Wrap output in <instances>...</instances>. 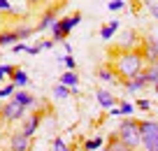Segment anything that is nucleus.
<instances>
[{
  "label": "nucleus",
  "mask_w": 158,
  "mask_h": 151,
  "mask_svg": "<svg viewBox=\"0 0 158 151\" xmlns=\"http://www.w3.org/2000/svg\"><path fill=\"white\" fill-rule=\"evenodd\" d=\"M142 70H144V54H139V51H123V54L116 56L114 72H116L118 79H133Z\"/></svg>",
  "instance_id": "obj_1"
},
{
  "label": "nucleus",
  "mask_w": 158,
  "mask_h": 151,
  "mask_svg": "<svg viewBox=\"0 0 158 151\" xmlns=\"http://www.w3.org/2000/svg\"><path fill=\"white\" fill-rule=\"evenodd\" d=\"M116 135L121 137V140H123L128 146H133V149L142 146V132H139V121H137V119H133V116H126L123 121L118 123Z\"/></svg>",
  "instance_id": "obj_2"
},
{
  "label": "nucleus",
  "mask_w": 158,
  "mask_h": 151,
  "mask_svg": "<svg viewBox=\"0 0 158 151\" xmlns=\"http://www.w3.org/2000/svg\"><path fill=\"white\" fill-rule=\"evenodd\" d=\"M79 21H81V14H79V12L65 16V19H58L54 23V28H51V40H54V42H65V37L72 33V28L79 26Z\"/></svg>",
  "instance_id": "obj_3"
},
{
  "label": "nucleus",
  "mask_w": 158,
  "mask_h": 151,
  "mask_svg": "<svg viewBox=\"0 0 158 151\" xmlns=\"http://www.w3.org/2000/svg\"><path fill=\"white\" fill-rule=\"evenodd\" d=\"M139 132H142V149L158 151V121H153V119L139 121Z\"/></svg>",
  "instance_id": "obj_4"
},
{
  "label": "nucleus",
  "mask_w": 158,
  "mask_h": 151,
  "mask_svg": "<svg viewBox=\"0 0 158 151\" xmlns=\"http://www.w3.org/2000/svg\"><path fill=\"white\" fill-rule=\"evenodd\" d=\"M26 107L23 105H19L16 100H7L5 105H2V109H0V116H2V121H19L21 116H23Z\"/></svg>",
  "instance_id": "obj_5"
},
{
  "label": "nucleus",
  "mask_w": 158,
  "mask_h": 151,
  "mask_svg": "<svg viewBox=\"0 0 158 151\" xmlns=\"http://www.w3.org/2000/svg\"><path fill=\"white\" fill-rule=\"evenodd\" d=\"M30 149V137L26 135L23 130L12 132L10 137V151H28Z\"/></svg>",
  "instance_id": "obj_6"
},
{
  "label": "nucleus",
  "mask_w": 158,
  "mask_h": 151,
  "mask_svg": "<svg viewBox=\"0 0 158 151\" xmlns=\"http://www.w3.org/2000/svg\"><path fill=\"white\" fill-rule=\"evenodd\" d=\"M121 84H123V88H126L128 93H139V91H144V88L149 86V84H147V77H144V72L135 74L133 79H121Z\"/></svg>",
  "instance_id": "obj_7"
},
{
  "label": "nucleus",
  "mask_w": 158,
  "mask_h": 151,
  "mask_svg": "<svg viewBox=\"0 0 158 151\" xmlns=\"http://www.w3.org/2000/svg\"><path fill=\"white\" fill-rule=\"evenodd\" d=\"M95 100H98V105L102 109H112V107H116L118 105V100H116V95H114L112 91H107V88H100V91H95Z\"/></svg>",
  "instance_id": "obj_8"
},
{
  "label": "nucleus",
  "mask_w": 158,
  "mask_h": 151,
  "mask_svg": "<svg viewBox=\"0 0 158 151\" xmlns=\"http://www.w3.org/2000/svg\"><path fill=\"white\" fill-rule=\"evenodd\" d=\"M144 61L147 63H158V40L156 37L144 40Z\"/></svg>",
  "instance_id": "obj_9"
},
{
  "label": "nucleus",
  "mask_w": 158,
  "mask_h": 151,
  "mask_svg": "<svg viewBox=\"0 0 158 151\" xmlns=\"http://www.w3.org/2000/svg\"><path fill=\"white\" fill-rule=\"evenodd\" d=\"M105 149H107V151H135L133 146H128L123 140H121V137L116 135V132H114V135L109 137V142L105 144Z\"/></svg>",
  "instance_id": "obj_10"
},
{
  "label": "nucleus",
  "mask_w": 158,
  "mask_h": 151,
  "mask_svg": "<svg viewBox=\"0 0 158 151\" xmlns=\"http://www.w3.org/2000/svg\"><path fill=\"white\" fill-rule=\"evenodd\" d=\"M56 21H58V19H56V10H51V12H47V14L40 19V23L35 26V30H37V33H42V30H51Z\"/></svg>",
  "instance_id": "obj_11"
},
{
  "label": "nucleus",
  "mask_w": 158,
  "mask_h": 151,
  "mask_svg": "<svg viewBox=\"0 0 158 151\" xmlns=\"http://www.w3.org/2000/svg\"><path fill=\"white\" fill-rule=\"evenodd\" d=\"M37 128H40V114H30V116L23 121V128H21V130H23L28 137H33Z\"/></svg>",
  "instance_id": "obj_12"
},
{
  "label": "nucleus",
  "mask_w": 158,
  "mask_h": 151,
  "mask_svg": "<svg viewBox=\"0 0 158 151\" xmlns=\"http://www.w3.org/2000/svg\"><path fill=\"white\" fill-rule=\"evenodd\" d=\"M12 84H14L16 88H23V86H28V84H30V77L26 74V70L16 68L14 72H12Z\"/></svg>",
  "instance_id": "obj_13"
},
{
  "label": "nucleus",
  "mask_w": 158,
  "mask_h": 151,
  "mask_svg": "<svg viewBox=\"0 0 158 151\" xmlns=\"http://www.w3.org/2000/svg\"><path fill=\"white\" fill-rule=\"evenodd\" d=\"M142 72H144V77H147L149 86H156L158 84V63H147V68H144Z\"/></svg>",
  "instance_id": "obj_14"
},
{
  "label": "nucleus",
  "mask_w": 158,
  "mask_h": 151,
  "mask_svg": "<svg viewBox=\"0 0 158 151\" xmlns=\"http://www.w3.org/2000/svg\"><path fill=\"white\" fill-rule=\"evenodd\" d=\"M98 79L105 84H116V72H114V68H107V65H102V68L98 70Z\"/></svg>",
  "instance_id": "obj_15"
},
{
  "label": "nucleus",
  "mask_w": 158,
  "mask_h": 151,
  "mask_svg": "<svg viewBox=\"0 0 158 151\" xmlns=\"http://www.w3.org/2000/svg\"><path fill=\"white\" fill-rule=\"evenodd\" d=\"M12 100H16V103H19V105H23V107H33V105H35V98L30 95V93H26V91H19V88L14 91Z\"/></svg>",
  "instance_id": "obj_16"
},
{
  "label": "nucleus",
  "mask_w": 158,
  "mask_h": 151,
  "mask_svg": "<svg viewBox=\"0 0 158 151\" xmlns=\"http://www.w3.org/2000/svg\"><path fill=\"white\" fill-rule=\"evenodd\" d=\"M116 30H118V21H112V23L102 26V28H100V40L109 42V40L114 37V33H116Z\"/></svg>",
  "instance_id": "obj_17"
},
{
  "label": "nucleus",
  "mask_w": 158,
  "mask_h": 151,
  "mask_svg": "<svg viewBox=\"0 0 158 151\" xmlns=\"http://www.w3.org/2000/svg\"><path fill=\"white\" fill-rule=\"evenodd\" d=\"M60 84H65L68 88H72V91H77V84H79V77L74 70H68V72L60 77Z\"/></svg>",
  "instance_id": "obj_18"
},
{
  "label": "nucleus",
  "mask_w": 158,
  "mask_h": 151,
  "mask_svg": "<svg viewBox=\"0 0 158 151\" xmlns=\"http://www.w3.org/2000/svg\"><path fill=\"white\" fill-rule=\"evenodd\" d=\"M16 42H21L16 30H10V33H0V47H14Z\"/></svg>",
  "instance_id": "obj_19"
},
{
  "label": "nucleus",
  "mask_w": 158,
  "mask_h": 151,
  "mask_svg": "<svg viewBox=\"0 0 158 151\" xmlns=\"http://www.w3.org/2000/svg\"><path fill=\"white\" fill-rule=\"evenodd\" d=\"M105 146V140L102 137H93V140H89L84 144V151H98V149H102Z\"/></svg>",
  "instance_id": "obj_20"
},
{
  "label": "nucleus",
  "mask_w": 158,
  "mask_h": 151,
  "mask_svg": "<svg viewBox=\"0 0 158 151\" xmlns=\"http://www.w3.org/2000/svg\"><path fill=\"white\" fill-rule=\"evenodd\" d=\"M70 93H72V88H68L65 84H60V82H58V86L54 88V98H58V100H65Z\"/></svg>",
  "instance_id": "obj_21"
},
{
  "label": "nucleus",
  "mask_w": 158,
  "mask_h": 151,
  "mask_svg": "<svg viewBox=\"0 0 158 151\" xmlns=\"http://www.w3.org/2000/svg\"><path fill=\"white\" fill-rule=\"evenodd\" d=\"M118 109H121V116H130L135 112V105L128 100H118Z\"/></svg>",
  "instance_id": "obj_22"
},
{
  "label": "nucleus",
  "mask_w": 158,
  "mask_h": 151,
  "mask_svg": "<svg viewBox=\"0 0 158 151\" xmlns=\"http://www.w3.org/2000/svg\"><path fill=\"white\" fill-rule=\"evenodd\" d=\"M33 33H35V28H28V26H21V28H16V35H19L21 42H23V40H28Z\"/></svg>",
  "instance_id": "obj_23"
},
{
  "label": "nucleus",
  "mask_w": 158,
  "mask_h": 151,
  "mask_svg": "<svg viewBox=\"0 0 158 151\" xmlns=\"http://www.w3.org/2000/svg\"><path fill=\"white\" fill-rule=\"evenodd\" d=\"M14 91H16V86L14 84H5V86H0V98H7V95H14Z\"/></svg>",
  "instance_id": "obj_24"
},
{
  "label": "nucleus",
  "mask_w": 158,
  "mask_h": 151,
  "mask_svg": "<svg viewBox=\"0 0 158 151\" xmlns=\"http://www.w3.org/2000/svg\"><path fill=\"white\" fill-rule=\"evenodd\" d=\"M51 151H70V146L65 144V142L60 140V137H56V140H54V144H51Z\"/></svg>",
  "instance_id": "obj_25"
},
{
  "label": "nucleus",
  "mask_w": 158,
  "mask_h": 151,
  "mask_svg": "<svg viewBox=\"0 0 158 151\" xmlns=\"http://www.w3.org/2000/svg\"><path fill=\"white\" fill-rule=\"evenodd\" d=\"M60 61L65 63V68H68V70H74V68H77V61L72 58V54H65V56H63Z\"/></svg>",
  "instance_id": "obj_26"
},
{
  "label": "nucleus",
  "mask_w": 158,
  "mask_h": 151,
  "mask_svg": "<svg viewBox=\"0 0 158 151\" xmlns=\"http://www.w3.org/2000/svg\"><path fill=\"white\" fill-rule=\"evenodd\" d=\"M107 7H109V12H118V10H123V7H126V0H112Z\"/></svg>",
  "instance_id": "obj_27"
},
{
  "label": "nucleus",
  "mask_w": 158,
  "mask_h": 151,
  "mask_svg": "<svg viewBox=\"0 0 158 151\" xmlns=\"http://www.w3.org/2000/svg\"><path fill=\"white\" fill-rule=\"evenodd\" d=\"M12 72H14V68H12V65H0V82H5L7 74H12Z\"/></svg>",
  "instance_id": "obj_28"
},
{
  "label": "nucleus",
  "mask_w": 158,
  "mask_h": 151,
  "mask_svg": "<svg viewBox=\"0 0 158 151\" xmlns=\"http://www.w3.org/2000/svg\"><path fill=\"white\" fill-rule=\"evenodd\" d=\"M135 107H137V109H142V112H149V109H151V103H149L147 98H139Z\"/></svg>",
  "instance_id": "obj_29"
},
{
  "label": "nucleus",
  "mask_w": 158,
  "mask_h": 151,
  "mask_svg": "<svg viewBox=\"0 0 158 151\" xmlns=\"http://www.w3.org/2000/svg\"><path fill=\"white\" fill-rule=\"evenodd\" d=\"M133 44H135V33L128 30V33L123 35V47H133Z\"/></svg>",
  "instance_id": "obj_30"
},
{
  "label": "nucleus",
  "mask_w": 158,
  "mask_h": 151,
  "mask_svg": "<svg viewBox=\"0 0 158 151\" xmlns=\"http://www.w3.org/2000/svg\"><path fill=\"white\" fill-rule=\"evenodd\" d=\"M0 12H14V7H12L10 0H0Z\"/></svg>",
  "instance_id": "obj_31"
},
{
  "label": "nucleus",
  "mask_w": 158,
  "mask_h": 151,
  "mask_svg": "<svg viewBox=\"0 0 158 151\" xmlns=\"http://www.w3.org/2000/svg\"><path fill=\"white\" fill-rule=\"evenodd\" d=\"M12 49H14V54H21V51H28V44L26 42H16Z\"/></svg>",
  "instance_id": "obj_32"
},
{
  "label": "nucleus",
  "mask_w": 158,
  "mask_h": 151,
  "mask_svg": "<svg viewBox=\"0 0 158 151\" xmlns=\"http://www.w3.org/2000/svg\"><path fill=\"white\" fill-rule=\"evenodd\" d=\"M40 51H42V47H40V44H35V47H28V51H26V54L35 56V54H40Z\"/></svg>",
  "instance_id": "obj_33"
},
{
  "label": "nucleus",
  "mask_w": 158,
  "mask_h": 151,
  "mask_svg": "<svg viewBox=\"0 0 158 151\" xmlns=\"http://www.w3.org/2000/svg\"><path fill=\"white\" fill-rule=\"evenodd\" d=\"M149 12H151V14L158 19V2H151V5H149Z\"/></svg>",
  "instance_id": "obj_34"
},
{
  "label": "nucleus",
  "mask_w": 158,
  "mask_h": 151,
  "mask_svg": "<svg viewBox=\"0 0 158 151\" xmlns=\"http://www.w3.org/2000/svg\"><path fill=\"white\" fill-rule=\"evenodd\" d=\"M54 40H44V42H42V44H40V47H42V49H51V47H54Z\"/></svg>",
  "instance_id": "obj_35"
},
{
  "label": "nucleus",
  "mask_w": 158,
  "mask_h": 151,
  "mask_svg": "<svg viewBox=\"0 0 158 151\" xmlns=\"http://www.w3.org/2000/svg\"><path fill=\"white\" fill-rule=\"evenodd\" d=\"M109 116H121V109H118V105H116V107H112V109H109Z\"/></svg>",
  "instance_id": "obj_36"
},
{
  "label": "nucleus",
  "mask_w": 158,
  "mask_h": 151,
  "mask_svg": "<svg viewBox=\"0 0 158 151\" xmlns=\"http://www.w3.org/2000/svg\"><path fill=\"white\" fill-rule=\"evenodd\" d=\"M153 88H156V93H158V84H156V86H153Z\"/></svg>",
  "instance_id": "obj_37"
},
{
  "label": "nucleus",
  "mask_w": 158,
  "mask_h": 151,
  "mask_svg": "<svg viewBox=\"0 0 158 151\" xmlns=\"http://www.w3.org/2000/svg\"><path fill=\"white\" fill-rule=\"evenodd\" d=\"M30 2H37V0H30Z\"/></svg>",
  "instance_id": "obj_38"
},
{
  "label": "nucleus",
  "mask_w": 158,
  "mask_h": 151,
  "mask_svg": "<svg viewBox=\"0 0 158 151\" xmlns=\"http://www.w3.org/2000/svg\"><path fill=\"white\" fill-rule=\"evenodd\" d=\"M102 151H107V149H102Z\"/></svg>",
  "instance_id": "obj_39"
}]
</instances>
